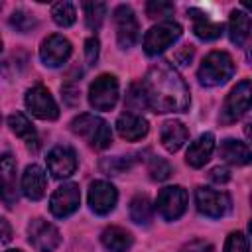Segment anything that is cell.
Masks as SVG:
<instances>
[{"label":"cell","mask_w":252,"mask_h":252,"mask_svg":"<svg viewBox=\"0 0 252 252\" xmlns=\"http://www.w3.org/2000/svg\"><path fill=\"white\" fill-rule=\"evenodd\" d=\"M142 89L154 112H183L189 106V89L185 81L165 61L148 71Z\"/></svg>","instance_id":"cell-1"},{"label":"cell","mask_w":252,"mask_h":252,"mask_svg":"<svg viewBox=\"0 0 252 252\" xmlns=\"http://www.w3.org/2000/svg\"><path fill=\"white\" fill-rule=\"evenodd\" d=\"M71 130L94 150H106L112 144V130L100 116L79 114L77 118H73Z\"/></svg>","instance_id":"cell-2"},{"label":"cell","mask_w":252,"mask_h":252,"mask_svg":"<svg viewBox=\"0 0 252 252\" xmlns=\"http://www.w3.org/2000/svg\"><path fill=\"white\" fill-rule=\"evenodd\" d=\"M234 61L226 51H211L199 67V83L203 87H217L234 75Z\"/></svg>","instance_id":"cell-3"},{"label":"cell","mask_w":252,"mask_h":252,"mask_svg":"<svg viewBox=\"0 0 252 252\" xmlns=\"http://www.w3.org/2000/svg\"><path fill=\"white\" fill-rule=\"evenodd\" d=\"M181 37V26L177 22L165 20L159 22L158 26L150 28L144 35V51L148 55H158L161 51H165L173 41H177Z\"/></svg>","instance_id":"cell-4"},{"label":"cell","mask_w":252,"mask_h":252,"mask_svg":"<svg viewBox=\"0 0 252 252\" xmlns=\"http://www.w3.org/2000/svg\"><path fill=\"white\" fill-rule=\"evenodd\" d=\"M118 100V81L114 75H100L91 83L89 102L94 110H110Z\"/></svg>","instance_id":"cell-5"},{"label":"cell","mask_w":252,"mask_h":252,"mask_svg":"<svg viewBox=\"0 0 252 252\" xmlns=\"http://www.w3.org/2000/svg\"><path fill=\"white\" fill-rule=\"evenodd\" d=\"M156 209L165 220H175L179 219L185 209H187V191L181 185H169L163 187L158 193L156 199Z\"/></svg>","instance_id":"cell-6"},{"label":"cell","mask_w":252,"mask_h":252,"mask_svg":"<svg viewBox=\"0 0 252 252\" xmlns=\"http://www.w3.org/2000/svg\"><path fill=\"white\" fill-rule=\"evenodd\" d=\"M250 98H252V87H250V81L244 79L226 96L224 106H222V114H220V122L222 124L236 122L250 108Z\"/></svg>","instance_id":"cell-7"},{"label":"cell","mask_w":252,"mask_h":252,"mask_svg":"<svg viewBox=\"0 0 252 252\" xmlns=\"http://www.w3.org/2000/svg\"><path fill=\"white\" fill-rule=\"evenodd\" d=\"M195 203H197L199 213L211 219H219L226 215L230 209V197L224 191H217L211 187H197Z\"/></svg>","instance_id":"cell-8"},{"label":"cell","mask_w":252,"mask_h":252,"mask_svg":"<svg viewBox=\"0 0 252 252\" xmlns=\"http://www.w3.org/2000/svg\"><path fill=\"white\" fill-rule=\"evenodd\" d=\"M26 106L30 108V112L41 120H55L59 116V108L57 102L53 100L51 93L43 87V85H35L33 89H30L26 93Z\"/></svg>","instance_id":"cell-9"},{"label":"cell","mask_w":252,"mask_h":252,"mask_svg":"<svg viewBox=\"0 0 252 252\" xmlns=\"http://www.w3.org/2000/svg\"><path fill=\"white\" fill-rule=\"evenodd\" d=\"M79 205H81V191L77 183H63L61 187L55 189V193L49 199V211L59 219L73 215L79 209Z\"/></svg>","instance_id":"cell-10"},{"label":"cell","mask_w":252,"mask_h":252,"mask_svg":"<svg viewBox=\"0 0 252 252\" xmlns=\"http://www.w3.org/2000/svg\"><path fill=\"white\" fill-rule=\"evenodd\" d=\"M114 24H116V39H118V45L128 49L136 43L138 39V33H140V26H138V20L134 16V10L126 4L118 6L114 10Z\"/></svg>","instance_id":"cell-11"},{"label":"cell","mask_w":252,"mask_h":252,"mask_svg":"<svg viewBox=\"0 0 252 252\" xmlns=\"http://www.w3.org/2000/svg\"><path fill=\"white\" fill-rule=\"evenodd\" d=\"M28 234H30L32 246L35 250H39V252H51L61 242L59 230L51 222H47L43 219H33L30 222V226H28Z\"/></svg>","instance_id":"cell-12"},{"label":"cell","mask_w":252,"mask_h":252,"mask_svg":"<svg viewBox=\"0 0 252 252\" xmlns=\"http://www.w3.org/2000/svg\"><path fill=\"white\" fill-rule=\"evenodd\" d=\"M118 201L116 187L108 181H93L89 187V205L96 215H108Z\"/></svg>","instance_id":"cell-13"},{"label":"cell","mask_w":252,"mask_h":252,"mask_svg":"<svg viewBox=\"0 0 252 252\" xmlns=\"http://www.w3.org/2000/svg\"><path fill=\"white\" fill-rule=\"evenodd\" d=\"M0 197L6 207H14L18 201V177H16V159L10 154L0 158Z\"/></svg>","instance_id":"cell-14"},{"label":"cell","mask_w":252,"mask_h":252,"mask_svg":"<svg viewBox=\"0 0 252 252\" xmlns=\"http://www.w3.org/2000/svg\"><path fill=\"white\" fill-rule=\"evenodd\" d=\"M39 55H41V61L47 67H59V65H63L69 59V55H71V43L63 35L53 33L47 39H43L41 49H39Z\"/></svg>","instance_id":"cell-15"},{"label":"cell","mask_w":252,"mask_h":252,"mask_svg":"<svg viewBox=\"0 0 252 252\" xmlns=\"http://www.w3.org/2000/svg\"><path fill=\"white\" fill-rule=\"evenodd\" d=\"M47 169L53 177L57 179H63V177H69L75 169H77V156L71 148H65V146H57L53 148L49 154H47Z\"/></svg>","instance_id":"cell-16"},{"label":"cell","mask_w":252,"mask_h":252,"mask_svg":"<svg viewBox=\"0 0 252 252\" xmlns=\"http://www.w3.org/2000/svg\"><path fill=\"white\" fill-rule=\"evenodd\" d=\"M116 130H118V134L124 140L136 142V140H142L148 134L150 126H148L146 118H142L140 114H136V112H124L116 120Z\"/></svg>","instance_id":"cell-17"},{"label":"cell","mask_w":252,"mask_h":252,"mask_svg":"<svg viewBox=\"0 0 252 252\" xmlns=\"http://www.w3.org/2000/svg\"><path fill=\"white\" fill-rule=\"evenodd\" d=\"M45 185H47L45 171L35 163L28 165L24 175H22V191H24V195L28 199H32V201H39L45 195Z\"/></svg>","instance_id":"cell-18"},{"label":"cell","mask_w":252,"mask_h":252,"mask_svg":"<svg viewBox=\"0 0 252 252\" xmlns=\"http://www.w3.org/2000/svg\"><path fill=\"white\" fill-rule=\"evenodd\" d=\"M213 150H215V136L211 132L201 134L195 142L189 144L187 154H185V159H187V163L191 167H203L209 161Z\"/></svg>","instance_id":"cell-19"},{"label":"cell","mask_w":252,"mask_h":252,"mask_svg":"<svg viewBox=\"0 0 252 252\" xmlns=\"http://www.w3.org/2000/svg\"><path fill=\"white\" fill-rule=\"evenodd\" d=\"M159 138H161V144L167 152H177L189 138V130L179 122V120H167L163 122L161 126V132H159Z\"/></svg>","instance_id":"cell-20"},{"label":"cell","mask_w":252,"mask_h":252,"mask_svg":"<svg viewBox=\"0 0 252 252\" xmlns=\"http://www.w3.org/2000/svg\"><path fill=\"white\" fill-rule=\"evenodd\" d=\"M219 156L230 163V165H246L250 161V148L248 144L240 142V140H232V138H226L220 148H219Z\"/></svg>","instance_id":"cell-21"},{"label":"cell","mask_w":252,"mask_h":252,"mask_svg":"<svg viewBox=\"0 0 252 252\" xmlns=\"http://www.w3.org/2000/svg\"><path fill=\"white\" fill-rule=\"evenodd\" d=\"M8 124L12 128V132L16 136H20L30 150H37L39 148V140H37V134H35V128L32 126V122L28 120V116H24L22 112H14L8 116Z\"/></svg>","instance_id":"cell-22"},{"label":"cell","mask_w":252,"mask_h":252,"mask_svg":"<svg viewBox=\"0 0 252 252\" xmlns=\"http://www.w3.org/2000/svg\"><path fill=\"white\" fill-rule=\"evenodd\" d=\"M100 240H102L104 248L110 250V252H126L132 246V242H134L132 234L126 228H122V226H108V228H104Z\"/></svg>","instance_id":"cell-23"},{"label":"cell","mask_w":252,"mask_h":252,"mask_svg":"<svg viewBox=\"0 0 252 252\" xmlns=\"http://www.w3.org/2000/svg\"><path fill=\"white\" fill-rule=\"evenodd\" d=\"M228 33H230L232 43L242 45L246 41V37L250 35V16L240 10H232L230 22H228Z\"/></svg>","instance_id":"cell-24"},{"label":"cell","mask_w":252,"mask_h":252,"mask_svg":"<svg viewBox=\"0 0 252 252\" xmlns=\"http://www.w3.org/2000/svg\"><path fill=\"white\" fill-rule=\"evenodd\" d=\"M130 219L138 224H150L152 220V205L146 195H136L130 201Z\"/></svg>","instance_id":"cell-25"},{"label":"cell","mask_w":252,"mask_h":252,"mask_svg":"<svg viewBox=\"0 0 252 252\" xmlns=\"http://www.w3.org/2000/svg\"><path fill=\"white\" fill-rule=\"evenodd\" d=\"M193 32H195L197 37H201V39H205V41L217 39V37H220V33H222V24L211 22L207 16L201 14V18H197V22H195V26H193Z\"/></svg>","instance_id":"cell-26"},{"label":"cell","mask_w":252,"mask_h":252,"mask_svg":"<svg viewBox=\"0 0 252 252\" xmlns=\"http://www.w3.org/2000/svg\"><path fill=\"white\" fill-rule=\"evenodd\" d=\"M51 18H53V22H55L57 26H61V28L71 26V24L75 22V18H77L75 6H73L71 2H57V4H53V8H51Z\"/></svg>","instance_id":"cell-27"},{"label":"cell","mask_w":252,"mask_h":252,"mask_svg":"<svg viewBox=\"0 0 252 252\" xmlns=\"http://www.w3.org/2000/svg\"><path fill=\"white\" fill-rule=\"evenodd\" d=\"M83 10H85V22H87V26L96 32L102 26L106 6L102 2H85L83 4Z\"/></svg>","instance_id":"cell-28"},{"label":"cell","mask_w":252,"mask_h":252,"mask_svg":"<svg viewBox=\"0 0 252 252\" xmlns=\"http://www.w3.org/2000/svg\"><path fill=\"white\" fill-rule=\"evenodd\" d=\"M126 106H128L130 112H134V110L138 112V110H142V108L148 106V100H146V94H144L142 85H138V83L130 85L128 94H126Z\"/></svg>","instance_id":"cell-29"},{"label":"cell","mask_w":252,"mask_h":252,"mask_svg":"<svg viewBox=\"0 0 252 252\" xmlns=\"http://www.w3.org/2000/svg\"><path fill=\"white\" fill-rule=\"evenodd\" d=\"M175 12V6L171 2H165V0H152L146 4V14L148 18L156 20V18H167Z\"/></svg>","instance_id":"cell-30"},{"label":"cell","mask_w":252,"mask_h":252,"mask_svg":"<svg viewBox=\"0 0 252 252\" xmlns=\"http://www.w3.org/2000/svg\"><path fill=\"white\" fill-rule=\"evenodd\" d=\"M10 24L18 30V32H22V33H26V32H30L32 28H35V18L32 16V14H28L26 10H16L14 14H12V18H10Z\"/></svg>","instance_id":"cell-31"},{"label":"cell","mask_w":252,"mask_h":252,"mask_svg":"<svg viewBox=\"0 0 252 252\" xmlns=\"http://www.w3.org/2000/svg\"><path fill=\"white\" fill-rule=\"evenodd\" d=\"M148 173H150L152 179L163 181V179H167L171 175V165L165 159H161V158H154L150 161V165H148Z\"/></svg>","instance_id":"cell-32"},{"label":"cell","mask_w":252,"mask_h":252,"mask_svg":"<svg viewBox=\"0 0 252 252\" xmlns=\"http://www.w3.org/2000/svg\"><path fill=\"white\" fill-rule=\"evenodd\" d=\"M100 167H102L108 175H120L122 171H126V169L130 167V159H128V158H120V156H116V158H106V159H102Z\"/></svg>","instance_id":"cell-33"},{"label":"cell","mask_w":252,"mask_h":252,"mask_svg":"<svg viewBox=\"0 0 252 252\" xmlns=\"http://www.w3.org/2000/svg\"><path fill=\"white\" fill-rule=\"evenodd\" d=\"M224 252H248V238L242 232H232L226 238Z\"/></svg>","instance_id":"cell-34"},{"label":"cell","mask_w":252,"mask_h":252,"mask_svg":"<svg viewBox=\"0 0 252 252\" xmlns=\"http://www.w3.org/2000/svg\"><path fill=\"white\" fill-rule=\"evenodd\" d=\"M179 252H215L213 244L207 242V240H191L187 242Z\"/></svg>","instance_id":"cell-35"},{"label":"cell","mask_w":252,"mask_h":252,"mask_svg":"<svg viewBox=\"0 0 252 252\" xmlns=\"http://www.w3.org/2000/svg\"><path fill=\"white\" fill-rule=\"evenodd\" d=\"M85 57H87L89 65H93L98 59V39L96 37H89L85 41Z\"/></svg>","instance_id":"cell-36"},{"label":"cell","mask_w":252,"mask_h":252,"mask_svg":"<svg viewBox=\"0 0 252 252\" xmlns=\"http://www.w3.org/2000/svg\"><path fill=\"white\" fill-rule=\"evenodd\" d=\"M61 93H63V100H65L67 104H71V106L79 104V89H77L75 85H65V87H61Z\"/></svg>","instance_id":"cell-37"},{"label":"cell","mask_w":252,"mask_h":252,"mask_svg":"<svg viewBox=\"0 0 252 252\" xmlns=\"http://www.w3.org/2000/svg\"><path fill=\"white\" fill-rule=\"evenodd\" d=\"M209 177H211V181H215V183H226L228 179H230V171L226 169V167H213L211 169V173H209Z\"/></svg>","instance_id":"cell-38"},{"label":"cell","mask_w":252,"mask_h":252,"mask_svg":"<svg viewBox=\"0 0 252 252\" xmlns=\"http://www.w3.org/2000/svg\"><path fill=\"white\" fill-rule=\"evenodd\" d=\"M193 53H195V47L193 45H183V47H179V51L175 53V59L181 63V65H187L191 59H193Z\"/></svg>","instance_id":"cell-39"},{"label":"cell","mask_w":252,"mask_h":252,"mask_svg":"<svg viewBox=\"0 0 252 252\" xmlns=\"http://www.w3.org/2000/svg\"><path fill=\"white\" fill-rule=\"evenodd\" d=\"M10 240H12V226L4 217H0V244H6Z\"/></svg>","instance_id":"cell-40"},{"label":"cell","mask_w":252,"mask_h":252,"mask_svg":"<svg viewBox=\"0 0 252 252\" xmlns=\"http://www.w3.org/2000/svg\"><path fill=\"white\" fill-rule=\"evenodd\" d=\"M6 252H22V250H6Z\"/></svg>","instance_id":"cell-41"},{"label":"cell","mask_w":252,"mask_h":252,"mask_svg":"<svg viewBox=\"0 0 252 252\" xmlns=\"http://www.w3.org/2000/svg\"><path fill=\"white\" fill-rule=\"evenodd\" d=\"M0 49H2V41H0Z\"/></svg>","instance_id":"cell-42"},{"label":"cell","mask_w":252,"mask_h":252,"mask_svg":"<svg viewBox=\"0 0 252 252\" xmlns=\"http://www.w3.org/2000/svg\"><path fill=\"white\" fill-rule=\"evenodd\" d=\"M0 8H2V4H0Z\"/></svg>","instance_id":"cell-43"}]
</instances>
